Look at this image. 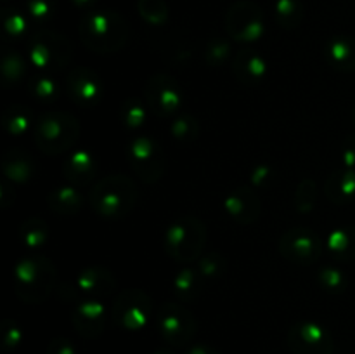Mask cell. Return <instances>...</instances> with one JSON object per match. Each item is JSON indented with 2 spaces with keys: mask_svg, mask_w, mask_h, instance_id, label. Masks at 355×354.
<instances>
[{
  "mask_svg": "<svg viewBox=\"0 0 355 354\" xmlns=\"http://www.w3.org/2000/svg\"><path fill=\"white\" fill-rule=\"evenodd\" d=\"M78 35L83 45L97 54H114L128 38L127 21L114 10H89L82 16Z\"/></svg>",
  "mask_w": 355,
  "mask_h": 354,
  "instance_id": "6da1fadb",
  "label": "cell"
},
{
  "mask_svg": "<svg viewBox=\"0 0 355 354\" xmlns=\"http://www.w3.org/2000/svg\"><path fill=\"white\" fill-rule=\"evenodd\" d=\"M137 198L134 180L123 174H113L94 184L89 193V205L99 217L118 221L134 210Z\"/></svg>",
  "mask_w": 355,
  "mask_h": 354,
  "instance_id": "7a4b0ae2",
  "label": "cell"
},
{
  "mask_svg": "<svg viewBox=\"0 0 355 354\" xmlns=\"http://www.w3.org/2000/svg\"><path fill=\"white\" fill-rule=\"evenodd\" d=\"M55 276L58 271L47 257H24L14 269V292L26 304H40L54 290Z\"/></svg>",
  "mask_w": 355,
  "mask_h": 354,
  "instance_id": "3957f363",
  "label": "cell"
},
{
  "mask_svg": "<svg viewBox=\"0 0 355 354\" xmlns=\"http://www.w3.org/2000/svg\"><path fill=\"white\" fill-rule=\"evenodd\" d=\"M80 121L75 115L62 110H49L35 125V144L49 156L71 149L80 137Z\"/></svg>",
  "mask_w": 355,
  "mask_h": 354,
  "instance_id": "277c9868",
  "label": "cell"
},
{
  "mask_svg": "<svg viewBox=\"0 0 355 354\" xmlns=\"http://www.w3.org/2000/svg\"><path fill=\"white\" fill-rule=\"evenodd\" d=\"M165 252L177 262H193L201 259L207 243V228L198 217L175 219L165 231Z\"/></svg>",
  "mask_w": 355,
  "mask_h": 354,
  "instance_id": "5b68a950",
  "label": "cell"
},
{
  "mask_svg": "<svg viewBox=\"0 0 355 354\" xmlns=\"http://www.w3.org/2000/svg\"><path fill=\"white\" fill-rule=\"evenodd\" d=\"M73 58V45L62 33L38 28L28 38V61L38 69L61 71Z\"/></svg>",
  "mask_w": 355,
  "mask_h": 354,
  "instance_id": "8992f818",
  "label": "cell"
},
{
  "mask_svg": "<svg viewBox=\"0 0 355 354\" xmlns=\"http://www.w3.org/2000/svg\"><path fill=\"white\" fill-rule=\"evenodd\" d=\"M111 318L120 328L137 332L151 323L153 301L139 288L121 292L111 305Z\"/></svg>",
  "mask_w": 355,
  "mask_h": 354,
  "instance_id": "52a82bcc",
  "label": "cell"
},
{
  "mask_svg": "<svg viewBox=\"0 0 355 354\" xmlns=\"http://www.w3.org/2000/svg\"><path fill=\"white\" fill-rule=\"evenodd\" d=\"M128 162L135 176L146 184L162 179L166 169V156L162 146L148 135H137L128 146Z\"/></svg>",
  "mask_w": 355,
  "mask_h": 354,
  "instance_id": "ba28073f",
  "label": "cell"
},
{
  "mask_svg": "<svg viewBox=\"0 0 355 354\" xmlns=\"http://www.w3.org/2000/svg\"><path fill=\"white\" fill-rule=\"evenodd\" d=\"M225 30L229 37L241 44L260 40L266 33V17L262 7L250 0L232 3L225 16Z\"/></svg>",
  "mask_w": 355,
  "mask_h": 354,
  "instance_id": "9c48e42d",
  "label": "cell"
},
{
  "mask_svg": "<svg viewBox=\"0 0 355 354\" xmlns=\"http://www.w3.org/2000/svg\"><path fill=\"white\" fill-rule=\"evenodd\" d=\"M144 101L156 117H172L182 104V89L172 75L156 73L146 82Z\"/></svg>",
  "mask_w": 355,
  "mask_h": 354,
  "instance_id": "30bf717a",
  "label": "cell"
},
{
  "mask_svg": "<svg viewBox=\"0 0 355 354\" xmlns=\"http://www.w3.org/2000/svg\"><path fill=\"white\" fill-rule=\"evenodd\" d=\"M277 250L290 262L311 266L321 259L322 242L312 229L293 228L281 235Z\"/></svg>",
  "mask_w": 355,
  "mask_h": 354,
  "instance_id": "8fae6325",
  "label": "cell"
},
{
  "mask_svg": "<svg viewBox=\"0 0 355 354\" xmlns=\"http://www.w3.org/2000/svg\"><path fill=\"white\" fill-rule=\"evenodd\" d=\"M156 325L163 339L172 346H184L196 332L193 314L179 302L163 304L156 312Z\"/></svg>",
  "mask_w": 355,
  "mask_h": 354,
  "instance_id": "7c38bea8",
  "label": "cell"
},
{
  "mask_svg": "<svg viewBox=\"0 0 355 354\" xmlns=\"http://www.w3.org/2000/svg\"><path fill=\"white\" fill-rule=\"evenodd\" d=\"M288 344L293 354H333V339L314 321L297 323L288 333Z\"/></svg>",
  "mask_w": 355,
  "mask_h": 354,
  "instance_id": "4fadbf2b",
  "label": "cell"
},
{
  "mask_svg": "<svg viewBox=\"0 0 355 354\" xmlns=\"http://www.w3.org/2000/svg\"><path fill=\"white\" fill-rule=\"evenodd\" d=\"M66 87H68V94L73 103L83 108L96 106L104 92L99 75L85 66H76L69 71Z\"/></svg>",
  "mask_w": 355,
  "mask_h": 354,
  "instance_id": "5bb4252c",
  "label": "cell"
},
{
  "mask_svg": "<svg viewBox=\"0 0 355 354\" xmlns=\"http://www.w3.org/2000/svg\"><path fill=\"white\" fill-rule=\"evenodd\" d=\"M110 312L107 307L97 298H83L76 301L71 312V321L76 332L85 339H96L106 328Z\"/></svg>",
  "mask_w": 355,
  "mask_h": 354,
  "instance_id": "9a60e30c",
  "label": "cell"
},
{
  "mask_svg": "<svg viewBox=\"0 0 355 354\" xmlns=\"http://www.w3.org/2000/svg\"><path fill=\"white\" fill-rule=\"evenodd\" d=\"M224 208L236 224H253L262 214V201L250 186H238L225 196Z\"/></svg>",
  "mask_w": 355,
  "mask_h": 354,
  "instance_id": "2e32d148",
  "label": "cell"
},
{
  "mask_svg": "<svg viewBox=\"0 0 355 354\" xmlns=\"http://www.w3.org/2000/svg\"><path fill=\"white\" fill-rule=\"evenodd\" d=\"M116 278L110 269L101 266H92L83 269L78 276L75 278L73 287H66L71 297L76 298V295H89L92 297H104L114 292L116 288Z\"/></svg>",
  "mask_w": 355,
  "mask_h": 354,
  "instance_id": "e0dca14e",
  "label": "cell"
},
{
  "mask_svg": "<svg viewBox=\"0 0 355 354\" xmlns=\"http://www.w3.org/2000/svg\"><path fill=\"white\" fill-rule=\"evenodd\" d=\"M97 170H99V165H97L96 155L87 149L73 151L62 165V174L75 187H82L92 183L97 176Z\"/></svg>",
  "mask_w": 355,
  "mask_h": 354,
  "instance_id": "ac0fdd59",
  "label": "cell"
},
{
  "mask_svg": "<svg viewBox=\"0 0 355 354\" xmlns=\"http://www.w3.org/2000/svg\"><path fill=\"white\" fill-rule=\"evenodd\" d=\"M234 75L238 80L246 85H257L262 82L267 75V61L263 56H260L257 51H250V49H243L236 54L234 65Z\"/></svg>",
  "mask_w": 355,
  "mask_h": 354,
  "instance_id": "d6986e66",
  "label": "cell"
},
{
  "mask_svg": "<svg viewBox=\"0 0 355 354\" xmlns=\"http://www.w3.org/2000/svg\"><path fill=\"white\" fill-rule=\"evenodd\" d=\"M326 59L338 71H355V38L345 35L333 37L326 45Z\"/></svg>",
  "mask_w": 355,
  "mask_h": 354,
  "instance_id": "ffe728a7",
  "label": "cell"
},
{
  "mask_svg": "<svg viewBox=\"0 0 355 354\" xmlns=\"http://www.w3.org/2000/svg\"><path fill=\"white\" fill-rule=\"evenodd\" d=\"M324 194L336 205H347L355 198V170H338L324 183Z\"/></svg>",
  "mask_w": 355,
  "mask_h": 354,
  "instance_id": "44dd1931",
  "label": "cell"
},
{
  "mask_svg": "<svg viewBox=\"0 0 355 354\" xmlns=\"http://www.w3.org/2000/svg\"><path fill=\"white\" fill-rule=\"evenodd\" d=\"M2 170L14 183H28L35 174V162L23 149H9L2 156Z\"/></svg>",
  "mask_w": 355,
  "mask_h": 354,
  "instance_id": "7402d4cb",
  "label": "cell"
},
{
  "mask_svg": "<svg viewBox=\"0 0 355 354\" xmlns=\"http://www.w3.org/2000/svg\"><path fill=\"white\" fill-rule=\"evenodd\" d=\"M49 208L59 215H75L83 207V196L75 186H62L47 196Z\"/></svg>",
  "mask_w": 355,
  "mask_h": 354,
  "instance_id": "603a6c76",
  "label": "cell"
},
{
  "mask_svg": "<svg viewBox=\"0 0 355 354\" xmlns=\"http://www.w3.org/2000/svg\"><path fill=\"white\" fill-rule=\"evenodd\" d=\"M326 246L335 259L345 260V262L355 260V226H343L331 231Z\"/></svg>",
  "mask_w": 355,
  "mask_h": 354,
  "instance_id": "cb8c5ba5",
  "label": "cell"
},
{
  "mask_svg": "<svg viewBox=\"0 0 355 354\" xmlns=\"http://www.w3.org/2000/svg\"><path fill=\"white\" fill-rule=\"evenodd\" d=\"M203 280L198 269H182L173 280V294L180 302L194 301L203 290Z\"/></svg>",
  "mask_w": 355,
  "mask_h": 354,
  "instance_id": "d4e9b609",
  "label": "cell"
},
{
  "mask_svg": "<svg viewBox=\"0 0 355 354\" xmlns=\"http://www.w3.org/2000/svg\"><path fill=\"white\" fill-rule=\"evenodd\" d=\"M274 14L281 26L286 30H293L304 19V6L300 3V0H276Z\"/></svg>",
  "mask_w": 355,
  "mask_h": 354,
  "instance_id": "484cf974",
  "label": "cell"
},
{
  "mask_svg": "<svg viewBox=\"0 0 355 354\" xmlns=\"http://www.w3.org/2000/svg\"><path fill=\"white\" fill-rule=\"evenodd\" d=\"M30 124H31L30 111H28L24 106H19V104L7 108V110L2 113V127L6 128L10 135H16V137L23 135L24 132L30 128Z\"/></svg>",
  "mask_w": 355,
  "mask_h": 354,
  "instance_id": "4316f807",
  "label": "cell"
},
{
  "mask_svg": "<svg viewBox=\"0 0 355 354\" xmlns=\"http://www.w3.org/2000/svg\"><path fill=\"white\" fill-rule=\"evenodd\" d=\"M19 235L24 245L30 246V248H38V246H42L47 242L49 226L42 219L30 217L21 224Z\"/></svg>",
  "mask_w": 355,
  "mask_h": 354,
  "instance_id": "83f0119b",
  "label": "cell"
},
{
  "mask_svg": "<svg viewBox=\"0 0 355 354\" xmlns=\"http://www.w3.org/2000/svg\"><path fill=\"white\" fill-rule=\"evenodd\" d=\"M172 137L179 142H193L200 135V124L189 113H182L175 117L170 124Z\"/></svg>",
  "mask_w": 355,
  "mask_h": 354,
  "instance_id": "f1b7e54d",
  "label": "cell"
},
{
  "mask_svg": "<svg viewBox=\"0 0 355 354\" xmlns=\"http://www.w3.org/2000/svg\"><path fill=\"white\" fill-rule=\"evenodd\" d=\"M2 76L6 85H16L26 76V61L23 56L14 52H7L2 59Z\"/></svg>",
  "mask_w": 355,
  "mask_h": 354,
  "instance_id": "f546056e",
  "label": "cell"
},
{
  "mask_svg": "<svg viewBox=\"0 0 355 354\" xmlns=\"http://www.w3.org/2000/svg\"><path fill=\"white\" fill-rule=\"evenodd\" d=\"M137 10L146 23L155 26H162L168 21V6L165 0H139Z\"/></svg>",
  "mask_w": 355,
  "mask_h": 354,
  "instance_id": "4dcf8cb0",
  "label": "cell"
},
{
  "mask_svg": "<svg viewBox=\"0 0 355 354\" xmlns=\"http://www.w3.org/2000/svg\"><path fill=\"white\" fill-rule=\"evenodd\" d=\"M121 118H123V124L128 128L142 127L146 118H148V104H146V101H141L135 96L128 97L123 103V108H121Z\"/></svg>",
  "mask_w": 355,
  "mask_h": 354,
  "instance_id": "1f68e13d",
  "label": "cell"
},
{
  "mask_svg": "<svg viewBox=\"0 0 355 354\" xmlns=\"http://www.w3.org/2000/svg\"><path fill=\"white\" fill-rule=\"evenodd\" d=\"M3 30L9 37L23 38L30 30V19L26 14L19 12L17 9H3L2 12Z\"/></svg>",
  "mask_w": 355,
  "mask_h": 354,
  "instance_id": "d6a6232c",
  "label": "cell"
},
{
  "mask_svg": "<svg viewBox=\"0 0 355 354\" xmlns=\"http://www.w3.org/2000/svg\"><path fill=\"white\" fill-rule=\"evenodd\" d=\"M198 271L205 280H211V278H220L227 273V259L218 252H210L208 255L201 257L198 262Z\"/></svg>",
  "mask_w": 355,
  "mask_h": 354,
  "instance_id": "836d02e7",
  "label": "cell"
},
{
  "mask_svg": "<svg viewBox=\"0 0 355 354\" xmlns=\"http://www.w3.org/2000/svg\"><path fill=\"white\" fill-rule=\"evenodd\" d=\"M318 198V186L314 179H304L295 191V208L300 214H307L314 208Z\"/></svg>",
  "mask_w": 355,
  "mask_h": 354,
  "instance_id": "e575fe53",
  "label": "cell"
},
{
  "mask_svg": "<svg viewBox=\"0 0 355 354\" xmlns=\"http://www.w3.org/2000/svg\"><path fill=\"white\" fill-rule=\"evenodd\" d=\"M26 10L31 21L45 24L58 12V0H26Z\"/></svg>",
  "mask_w": 355,
  "mask_h": 354,
  "instance_id": "d590c367",
  "label": "cell"
},
{
  "mask_svg": "<svg viewBox=\"0 0 355 354\" xmlns=\"http://www.w3.org/2000/svg\"><path fill=\"white\" fill-rule=\"evenodd\" d=\"M319 283L322 285V288L331 294H340L347 288V276L342 273L340 269L331 266H326L319 271V276H318Z\"/></svg>",
  "mask_w": 355,
  "mask_h": 354,
  "instance_id": "8d00e7d4",
  "label": "cell"
},
{
  "mask_svg": "<svg viewBox=\"0 0 355 354\" xmlns=\"http://www.w3.org/2000/svg\"><path fill=\"white\" fill-rule=\"evenodd\" d=\"M231 56V44H229L225 38H211L207 45V61L210 62L211 66H220L224 65L225 59Z\"/></svg>",
  "mask_w": 355,
  "mask_h": 354,
  "instance_id": "74e56055",
  "label": "cell"
},
{
  "mask_svg": "<svg viewBox=\"0 0 355 354\" xmlns=\"http://www.w3.org/2000/svg\"><path fill=\"white\" fill-rule=\"evenodd\" d=\"M31 92H33L37 99L54 101L59 96V87L51 76H37L31 82Z\"/></svg>",
  "mask_w": 355,
  "mask_h": 354,
  "instance_id": "f35d334b",
  "label": "cell"
},
{
  "mask_svg": "<svg viewBox=\"0 0 355 354\" xmlns=\"http://www.w3.org/2000/svg\"><path fill=\"white\" fill-rule=\"evenodd\" d=\"M276 169L267 165V163H260V165H257L255 169L252 170V174H250V183H252V186L255 187V189H267V187H270L276 183Z\"/></svg>",
  "mask_w": 355,
  "mask_h": 354,
  "instance_id": "ab89813d",
  "label": "cell"
},
{
  "mask_svg": "<svg viewBox=\"0 0 355 354\" xmlns=\"http://www.w3.org/2000/svg\"><path fill=\"white\" fill-rule=\"evenodd\" d=\"M0 333H2V340L6 347H17L23 340V332L12 319H3L2 325H0Z\"/></svg>",
  "mask_w": 355,
  "mask_h": 354,
  "instance_id": "60d3db41",
  "label": "cell"
},
{
  "mask_svg": "<svg viewBox=\"0 0 355 354\" xmlns=\"http://www.w3.org/2000/svg\"><path fill=\"white\" fill-rule=\"evenodd\" d=\"M340 158H342L343 169H355V135H350L343 141L342 149H340Z\"/></svg>",
  "mask_w": 355,
  "mask_h": 354,
  "instance_id": "b9f144b4",
  "label": "cell"
},
{
  "mask_svg": "<svg viewBox=\"0 0 355 354\" xmlns=\"http://www.w3.org/2000/svg\"><path fill=\"white\" fill-rule=\"evenodd\" d=\"M47 354H75L71 342L64 337H58V339L52 340L47 347Z\"/></svg>",
  "mask_w": 355,
  "mask_h": 354,
  "instance_id": "7bdbcfd3",
  "label": "cell"
},
{
  "mask_svg": "<svg viewBox=\"0 0 355 354\" xmlns=\"http://www.w3.org/2000/svg\"><path fill=\"white\" fill-rule=\"evenodd\" d=\"M71 3L76 7V9L89 12V10H94L97 0H71Z\"/></svg>",
  "mask_w": 355,
  "mask_h": 354,
  "instance_id": "ee69618b",
  "label": "cell"
},
{
  "mask_svg": "<svg viewBox=\"0 0 355 354\" xmlns=\"http://www.w3.org/2000/svg\"><path fill=\"white\" fill-rule=\"evenodd\" d=\"M187 354H218V353L210 346H194L187 351Z\"/></svg>",
  "mask_w": 355,
  "mask_h": 354,
  "instance_id": "f6af8a7d",
  "label": "cell"
},
{
  "mask_svg": "<svg viewBox=\"0 0 355 354\" xmlns=\"http://www.w3.org/2000/svg\"><path fill=\"white\" fill-rule=\"evenodd\" d=\"M155 354H172V353H170V351H158V353H155Z\"/></svg>",
  "mask_w": 355,
  "mask_h": 354,
  "instance_id": "bcb514c9",
  "label": "cell"
},
{
  "mask_svg": "<svg viewBox=\"0 0 355 354\" xmlns=\"http://www.w3.org/2000/svg\"><path fill=\"white\" fill-rule=\"evenodd\" d=\"M352 121H354V125H355V108L352 110Z\"/></svg>",
  "mask_w": 355,
  "mask_h": 354,
  "instance_id": "7dc6e473",
  "label": "cell"
},
{
  "mask_svg": "<svg viewBox=\"0 0 355 354\" xmlns=\"http://www.w3.org/2000/svg\"><path fill=\"white\" fill-rule=\"evenodd\" d=\"M3 2H7V0H3Z\"/></svg>",
  "mask_w": 355,
  "mask_h": 354,
  "instance_id": "c3c4849f",
  "label": "cell"
}]
</instances>
